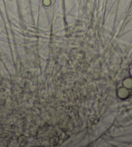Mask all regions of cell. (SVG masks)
I'll use <instances>...</instances> for the list:
<instances>
[{
    "label": "cell",
    "mask_w": 132,
    "mask_h": 147,
    "mask_svg": "<svg viewBox=\"0 0 132 147\" xmlns=\"http://www.w3.org/2000/svg\"><path fill=\"white\" fill-rule=\"evenodd\" d=\"M130 74H131V76H132V64H131V66H130Z\"/></svg>",
    "instance_id": "cell-1"
}]
</instances>
